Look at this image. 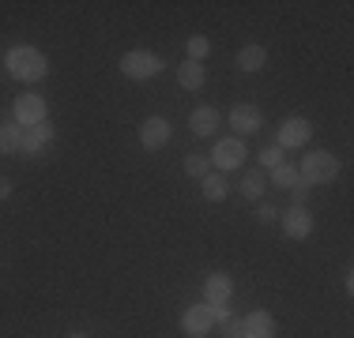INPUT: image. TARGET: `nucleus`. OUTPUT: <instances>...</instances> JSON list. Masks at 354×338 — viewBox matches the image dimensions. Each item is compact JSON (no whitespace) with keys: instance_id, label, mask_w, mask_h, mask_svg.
<instances>
[{"instance_id":"1","label":"nucleus","mask_w":354,"mask_h":338,"mask_svg":"<svg viewBox=\"0 0 354 338\" xmlns=\"http://www.w3.org/2000/svg\"><path fill=\"white\" fill-rule=\"evenodd\" d=\"M4 68L19 83H38V79H46L49 61H46V53L35 49V46H12V49H8V57H4Z\"/></svg>"},{"instance_id":"2","label":"nucleus","mask_w":354,"mask_h":338,"mask_svg":"<svg viewBox=\"0 0 354 338\" xmlns=\"http://www.w3.org/2000/svg\"><path fill=\"white\" fill-rule=\"evenodd\" d=\"M298 173L306 184H332L335 177H339V158H335L332 150H309V155L301 158Z\"/></svg>"},{"instance_id":"3","label":"nucleus","mask_w":354,"mask_h":338,"mask_svg":"<svg viewBox=\"0 0 354 338\" xmlns=\"http://www.w3.org/2000/svg\"><path fill=\"white\" fill-rule=\"evenodd\" d=\"M162 72V61H158L155 53H147V49H132V53H124L121 57V75L124 79H155V75Z\"/></svg>"},{"instance_id":"4","label":"nucleus","mask_w":354,"mask_h":338,"mask_svg":"<svg viewBox=\"0 0 354 338\" xmlns=\"http://www.w3.org/2000/svg\"><path fill=\"white\" fill-rule=\"evenodd\" d=\"M245 158H249L245 139H238V135H226V139H218L215 150H212V166L218 169V173H226V169H238Z\"/></svg>"},{"instance_id":"5","label":"nucleus","mask_w":354,"mask_h":338,"mask_svg":"<svg viewBox=\"0 0 354 338\" xmlns=\"http://www.w3.org/2000/svg\"><path fill=\"white\" fill-rule=\"evenodd\" d=\"M309 135H313V124L306 121V117H286L279 124V132H275V147L279 150H298L309 143Z\"/></svg>"},{"instance_id":"6","label":"nucleus","mask_w":354,"mask_h":338,"mask_svg":"<svg viewBox=\"0 0 354 338\" xmlns=\"http://www.w3.org/2000/svg\"><path fill=\"white\" fill-rule=\"evenodd\" d=\"M49 109H46V98L41 95H19L15 98V109H12V121L19 128H35V124H46Z\"/></svg>"},{"instance_id":"7","label":"nucleus","mask_w":354,"mask_h":338,"mask_svg":"<svg viewBox=\"0 0 354 338\" xmlns=\"http://www.w3.org/2000/svg\"><path fill=\"white\" fill-rule=\"evenodd\" d=\"M212 327H215L212 304H192V308H185V316H181V331L189 335V338H204V335H212Z\"/></svg>"},{"instance_id":"8","label":"nucleus","mask_w":354,"mask_h":338,"mask_svg":"<svg viewBox=\"0 0 354 338\" xmlns=\"http://www.w3.org/2000/svg\"><path fill=\"white\" fill-rule=\"evenodd\" d=\"M170 143V121L166 117H147L140 124V147L143 150H162Z\"/></svg>"},{"instance_id":"9","label":"nucleus","mask_w":354,"mask_h":338,"mask_svg":"<svg viewBox=\"0 0 354 338\" xmlns=\"http://www.w3.org/2000/svg\"><path fill=\"white\" fill-rule=\"evenodd\" d=\"M230 128H238V139L241 135H252L264 128V113L257 106H234L230 109Z\"/></svg>"},{"instance_id":"10","label":"nucleus","mask_w":354,"mask_h":338,"mask_svg":"<svg viewBox=\"0 0 354 338\" xmlns=\"http://www.w3.org/2000/svg\"><path fill=\"white\" fill-rule=\"evenodd\" d=\"M283 233L290 237V241H306V237L313 233V215H309L306 207H290L283 215Z\"/></svg>"},{"instance_id":"11","label":"nucleus","mask_w":354,"mask_h":338,"mask_svg":"<svg viewBox=\"0 0 354 338\" xmlns=\"http://www.w3.org/2000/svg\"><path fill=\"white\" fill-rule=\"evenodd\" d=\"M230 297H234L230 275H223V270H212V278L204 282V304H230Z\"/></svg>"},{"instance_id":"12","label":"nucleus","mask_w":354,"mask_h":338,"mask_svg":"<svg viewBox=\"0 0 354 338\" xmlns=\"http://www.w3.org/2000/svg\"><path fill=\"white\" fill-rule=\"evenodd\" d=\"M53 124H35V128H27V135H23V155H30V158H38V155H46L49 150V143H53Z\"/></svg>"},{"instance_id":"13","label":"nucleus","mask_w":354,"mask_h":338,"mask_svg":"<svg viewBox=\"0 0 354 338\" xmlns=\"http://www.w3.org/2000/svg\"><path fill=\"white\" fill-rule=\"evenodd\" d=\"M241 338H275V319L272 312H249L245 319H241Z\"/></svg>"},{"instance_id":"14","label":"nucleus","mask_w":354,"mask_h":338,"mask_svg":"<svg viewBox=\"0 0 354 338\" xmlns=\"http://www.w3.org/2000/svg\"><path fill=\"white\" fill-rule=\"evenodd\" d=\"M218 109L215 106H200V109H192V117H189V128L196 132V135H215L218 132Z\"/></svg>"},{"instance_id":"15","label":"nucleus","mask_w":354,"mask_h":338,"mask_svg":"<svg viewBox=\"0 0 354 338\" xmlns=\"http://www.w3.org/2000/svg\"><path fill=\"white\" fill-rule=\"evenodd\" d=\"M177 83H181V90H204L207 83V72L200 61H185L181 68H177Z\"/></svg>"},{"instance_id":"16","label":"nucleus","mask_w":354,"mask_h":338,"mask_svg":"<svg viewBox=\"0 0 354 338\" xmlns=\"http://www.w3.org/2000/svg\"><path fill=\"white\" fill-rule=\"evenodd\" d=\"M23 135H27V128H19L15 121H0V155H19Z\"/></svg>"},{"instance_id":"17","label":"nucleus","mask_w":354,"mask_h":338,"mask_svg":"<svg viewBox=\"0 0 354 338\" xmlns=\"http://www.w3.org/2000/svg\"><path fill=\"white\" fill-rule=\"evenodd\" d=\"M264 64H268V49L264 46H245L238 53V68H241V72H260Z\"/></svg>"},{"instance_id":"18","label":"nucleus","mask_w":354,"mask_h":338,"mask_svg":"<svg viewBox=\"0 0 354 338\" xmlns=\"http://www.w3.org/2000/svg\"><path fill=\"white\" fill-rule=\"evenodd\" d=\"M200 188H204V199L223 203V199H226V192H230V184H226V177H223V173H207L204 181H200Z\"/></svg>"},{"instance_id":"19","label":"nucleus","mask_w":354,"mask_h":338,"mask_svg":"<svg viewBox=\"0 0 354 338\" xmlns=\"http://www.w3.org/2000/svg\"><path fill=\"white\" fill-rule=\"evenodd\" d=\"M272 184H275V188H298V184H301L298 166H290V162L275 166V169H272Z\"/></svg>"},{"instance_id":"20","label":"nucleus","mask_w":354,"mask_h":338,"mask_svg":"<svg viewBox=\"0 0 354 338\" xmlns=\"http://www.w3.org/2000/svg\"><path fill=\"white\" fill-rule=\"evenodd\" d=\"M264 188H268V181H264L260 169H249V173L241 177V196H245V199H260V196H264Z\"/></svg>"},{"instance_id":"21","label":"nucleus","mask_w":354,"mask_h":338,"mask_svg":"<svg viewBox=\"0 0 354 338\" xmlns=\"http://www.w3.org/2000/svg\"><path fill=\"white\" fill-rule=\"evenodd\" d=\"M185 173L196 177V181H204V177L212 173V158H207V155H189V158H185Z\"/></svg>"},{"instance_id":"22","label":"nucleus","mask_w":354,"mask_h":338,"mask_svg":"<svg viewBox=\"0 0 354 338\" xmlns=\"http://www.w3.org/2000/svg\"><path fill=\"white\" fill-rule=\"evenodd\" d=\"M185 49H189V61H200V64H204V57L212 53V41H207L204 34H192L189 46H185Z\"/></svg>"},{"instance_id":"23","label":"nucleus","mask_w":354,"mask_h":338,"mask_svg":"<svg viewBox=\"0 0 354 338\" xmlns=\"http://www.w3.org/2000/svg\"><path fill=\"white\" fill-rule=\"evenodd\" d=\"M260 166H264V169H275V166H283V150L279 147H272V143H268V147L264 150H260Z\"/></svg>"},{"instance_id":"24","label":"nucleus","mask_w":354,"mask_h":338,"mask_svg":"<svg viewBox=\"0 0 354 338\" xmlns=\"http://www.w3.org/2000/svg\"><path fill=\"white\" fill-rule=\"evenodd\" d=\"M223 327V338H241V319L238 316H230L226 324H218Z\"/></svg>"},{"instance_id":"25","label":"nucleus","mask_w":354,"mask_h":338,"mask_svg":"<svg viewBox=\"0 0 354 338\" xmlns=\"http://www.w3.org/2000/svg\"><path fill=\"white\" fill-rule=\"evenodd\" d=\"M257 218H260V222H275V218H279V210H275L272 203H260V207H257Z\"/></svg>"},{"instance_id":"26","label":"nucleus","mask_w":354,"mask_h":338,"mask_svg":"<svg viewBox=\"0 0 354 338\" xmlns=\"http://www.w3.org/2000/svg\"><path fill=\"white\" fill-rule=\"evenodd\" d=\"M290 196H294V207H306V196H309V188H306V181L298 184V188H290Z\"/></svg>"},{"instance_id":"27","label":"nucleus","mask_w":354,"mask_h":338,"mask_svg":"<svg viewBox=\"0 0 354 338\" xmlns=\"http://www.w3.org/2000/svg\"><path fill=\"white\" fill-rule=\"evenodd\" d=\"M12 196V181H8V177H0V199H8Z\"/></svg>"},{"instance_id":"28","label":"nucleus","mask_w":354,"mask_h":338,"mask_svg":"<svg viewBox=\"0 0 354 338\" xmlns=\"http://www.w3.org/2000/svg\"><path fill=\"white\" fill-rule=\"evenodd\" d=\"M68 338H87V335H83V331H75V335H68Z\"/></svg>"}]
</instances>
